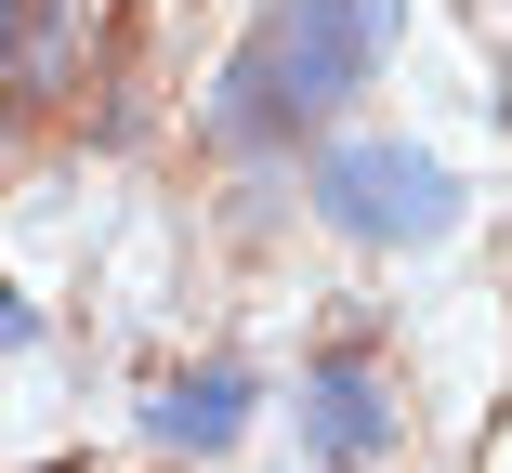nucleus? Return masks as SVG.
Segmentation results:
<instances>
[{
    "mask_svg": "<svg viewBox=\"0 0 512 473\" xmlns=\"http://www.w3.org/2000/svg\"><path fill=\"white\" fill-rule=\"evenodd\" d=\"M499 119H512V66H499Z\"/></svg>",
    "mask_w": 512,
    "mask_h": 473,
    "instance_id": "423d86ee",
    "label": "nucleus"
},
{
    "mask_svg": "<svg viewBox=\"0 0 512 473\" xmlns=\"http://www.w3.org/2000/svg\"><path fill=\"white\" fill-rule=\"evenodd\" d=\"M0 342H40V303H14V290H0Z\"/></svg>",
    "mask_w": 512,
    "mask_h": 473,
    "instance_id": "39448f33",
    "label": "nucleus"
},
{
    "mask_svg": "<svg viewBox=\"0 0 512 473\" xmlns=\"http://www.w3.org/2000/svg\"><path fill=\"white\" fill-rule=\"evenodd\" d=\"M302 447H316L329 473H355V460L394 447V395H381V355L368 342H329L316 368H302Z\"/></svg>",
    "mask_w": 512,
    "mask_h": 473,
    "instance_id": "7ed1b4c3",
    "label": "nucleus"
},
{
    "mask_svg": "<svg viewBox=\"0 0 512 473\" xmlns=\"http://www.w3.org/2000/svg\"><path fill=\"white\" fill-rule=\"evenodd\" d=\"M145 434H158V447H197V460H224V447L250 434V368H237V355L171 368V382L145 395Z\"/></svg>",
    "mask_w": 512,
    "mask_h": 473,
    "instance_id": "20e7f679",
    "label": "nucleus"
},
{
    "mask_svg": "<svg viewBox=\"0 0 512 473\" xmlns=\"http://www.w3.org/2000/svg\"><path fill=\"white\" fill-rule=\"evenodd\" d=\"M407 27V0H263V27L224 53V92H211V145L263 158V145H302V132H329L368 66L394 53Z\"/></svg>",
    "mask_w": 512,
    "mask_h": 473,
    "instance_id": "f257e3e1",
    "label": "nucleus"
},
{
    "mask_svg": "<svg viewBox=\"0 0 512 473\" xmlns=\"http://www.w3.org/2000/svg\"><path fill=\"white\" fill-rule=\"evenodd\" d=\"M302 198H316V224H342L355 250H434L460 224L447 158L394 145V132H329L316 158H302Z\"/></svg>",
    "mask_w": 512,
    "mask_h": 473,
    "instance_id": "f03ea898",
    "label": "nucleus"
}]
</instances>
